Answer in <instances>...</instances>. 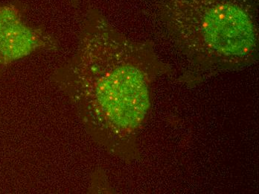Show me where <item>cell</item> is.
Masks as SVG:
<instances>
[{
	"instance_id": "1",
	"label": "cell",
	"mask_w": 259,
	"mask_h": 194,
	"mask_svg": "<svg viewBox=\"0 0 259 194\" xmlns=\"http://www.w3.org/2000/svg\"><path fill=\"white\" fill-rule=\"evenodd\" d=\"M173 72L153 43L131 38L90 7L82 16L75 52L50 80L88 136L130 163L140 159V132L152 103L153 86Z\"/></svg>"
},
{
	"instance_id": "2",
	"label": "cell",
	"mask_w": 259,
	"mask_h": 194,
	"mask_svg": "<svg viewBox=\"0 0 259 194\" xmlns=\"http://www.w3.org/2000/svg\"><path fill=\"white\" fill-rule=\"evenodd\" d=\"M155 16L195 73L239 70L258 60L257 0H157Z\"/></svg>"
},
{
	"instance_id": "3",
	"label": "cell",
	"mask_w": 259,
	"mask_h": 194,
	"mask_svg": "<svg viewBox=\"0 0 259 194\" xmlns=\"http://www.w3.org/2000/svg\"><path fill=\"white\" fill-rule=\"evenodd\" d=\"M58 39L40 26L28 24L19 3L0 4V75L16 61L42 51L57 52Z\"/></svg>"
}]
</instances>
